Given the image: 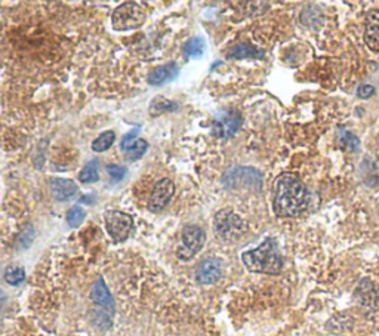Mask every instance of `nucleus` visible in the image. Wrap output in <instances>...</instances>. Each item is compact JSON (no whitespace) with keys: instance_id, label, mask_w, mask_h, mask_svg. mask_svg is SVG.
I'll use <instances>...</instances> for the list:
<instances>
[{"instance_id":"nucleus-1","label":"nucleus","mask_w":379,"mask_h":336,"mask_svg":"<svg viewBox=\"0 0 379 336\" xmlns=\"http://www.w3.org/2000/svg\"><path fill=\"white\" fill-rule=\"evenodd\" d=\"M310 196L304 182L295 174H280L273 184V210L280 218L301 215L308 208Z\"/></svg>"},{"instance_id":"nucleus-2","label":"nucleus","mask_w":379,"mask_h":336,"mask_svg":"<svg viewBox=\"0 0 379 336\" xmlns=\"http://www.w3.org/2000/svg\"><path fill=\"white\" fill-rule=\"evenodd\" d=\"M242 261L249 271L268 276H278L283 270V258L278 252V244L272 237L265 239L256 249L243 252Z\"/></svg>"},{"instance_id":"nucleus-3","label":"nucleus","mask_w":379,"mask_h":336,"mask_svg":"<svg viewBox=\"0 0 379 336\" xmlns=\"http://www.w3.org/2000/svg\"><path fill=\"white\" fill-rule=\"evenodd\" d=\"M214 230L216 233V236L223 241L233 243L246 236V233L249 231V226L247 222L240 215H237L232 208H225L216 212V215L214 218Z\"/></svg>"},{"instance_id":"nucleus-4","label":"nucleus","mask_w":379,"mask_h":336,"mask_svg":"<svg viewBox=\"0 0 379 336\" xmlns=\"http://www.w3.org/2000/svg\"><path fill=\"white\" fill-rule=\"evenodd\" d=\"M145 11L138 3L125 2L114 9L112 24L117 32H127V30H135L141 27L145 23Z\"/></svg>"},{"instance_id":"nucleus-5","label":"nucleus","mask_w":379,"mask_h":336,"mask_svg":"<svg viewBox=\"0 0 379 336\" xmlns=\"http://www.w3.org/2000/svg\"><path fill=\"white\" fill-rule=\"evenodd\" d=\"M224 187L228 190L259 191L263 188V177L254 168H234L228 170L223 178Z\"/></svg>"},{"instance_id":"nucleus-6","label":"nucleus","mask_w":379,"mask_h":336,"mask_svg":"<svg viewBox=\"0 0 379 336\" xmlns=\"http://www.w3.org/2000/svg\"><path fill=\"white\" fill-rule=\"evenodd\" d=\"M206 243V233L198 226H185L183 228L181 246L178 248L176 255L181 261L193 259L201 252Z\"/></svg>"},{"instance_id":"nucleus-7","label":"nucleus","mask_w":379,"mask_h":336,"mask_svg":"<svg viewBox=\"0 0 379 336\" xmlns=\"http://www.w3.org/2000/svg\"><path fill=\"white\" fill-rule=\"evenodd\" d=\"M105 228L114 241L127 240L134 230V218L122 210H108L105 215Z\"/></svg>"},{"instance_id":"nucleus-8","label":"nucleus","mask_w":379,"mask_h":336,"mask_svg":"<svg viewBox=\"0 0 379 336\" xmlns=\"http://www.w3.org/2000/svg\"><path fill=\"white\" fill-rule=\"evenodd\" d=\"M242 123L243 117L237 110H225L224 113H219L214 120L212 134L219 139H228L240 130Z\"/></svg>"},{"instance_id":"nucleus-9","label":"nucleus","mask_w":379,"mask_h":336,"mask_svg":"<svg viewBox=\"0 0 379 336\" xmlns=\"http://www.w3.org/2000/svg\"><path fill=\"white\" fill-rule=\"evenodd\" d=\"M174 192L175 184L171 179L163 178L157 181L152 191V196L148 199V209L152 212H162L169 205V201L172 200Z\"/></svg>"},{"instance_id":"nucleus-10","label":"nucleus","mask_w":379,"mask_h":336,"mask_svg":"<svg viewBox=\"0 0 379 336\" xmlns=\"http://www.w3.org/2000/svg\"><path fill=\"white\" fill-rule=\"evenodd\" d=\"M223 274V262L218 258H206L196 270V280L198 284H214Z\"/></svg>"},{"instance_id":"nucleus-11","label":"nucleus","mask_w":379,"mask_h":336,"mask_svg":"<svg viewBox=\"0 0 379 336\" xmlns=\"http://www.w3.org/2000/svg\"><path fill=\"white\" fill-rule=\"evenodd\" d=\"M139 132V128H135L131 134H127L123 137L122 142H121V148L125 155L126 160H139L144 155L148 148V142L145 139H136V134Z\"/></svg>"},{"instance_id":"nucleus-12","label":"nucleus","mask_w":379,"mask_h":336,"mask_svg":"<svg viewBox=\"0 0 379 336\" xmlns=\"http://www.w3.org/2000/svg\"><path fill=\"white\" fill-rule=\"evenodd\" d=\"M91 299L94 304H96L98 307H101L104 311H107L108 314L114 315L116 313V302L112 292L107 288V284L104 281L103 277H99L92 286L91 290Z\"/></svg>"},{"instance_id":"nucleus-13","label":"nucleus","mask_w":379,"mask_h":336,"mask_svg":"<svg viewBox=\"0 0 379 336\" xmlns=\"http://www.w3.org/2000/svg\"><path fill=\"white\" fill-rule=\"evenodd\" d=\"M354 298L365 308L376 310L379 307V298H378V293L375 290V286L372 284V281L367 279L358 283V286L354 292Z\"/></svg>"},{"instance_id":"nucleus-14","label":"nucleus","mask_w":379,"mask_h":336,"mask_svg":"<svg viewBox=\"0 0 379 336\" xmlns=\"http://www.w3.org/2000/svg\"><path fill=\"white\" fill-rule=\"evenodd\" d=\"M365 43L373 52H379V9H372L367 12Z\"/></svg>"},{"instance_id":"nucleus-15","label":"nucleus","mask_w":379,"mask_h":336,"mask_svg":"<svg viewBox=\"0 0 379 336\" xmlns=\"http://www.w3.org/2000/svg\"><path fill=\"white\" fill-rule=\"evenodd\" d=\"M49 186H51V192H52L54 199L58 201H67L70 199H73L79 192V187L76 186V182L72 179L51 178V181H49Z\"/></svg>"},{"instance_id":"nucleus-16","label":"nucleus","mask_w":379,"mask_h":336,"mask_svg":"<svg viewBox=\"0 0 379 336\" xmlns=\"http://www.w3.org/2000/svg\"><path fill=\"white\" fill-rule=\"evenodd\" d=\"M179 75V68L176 63H167L165 66H158L148 75V85L162 86L167 81H172Z\"/></svg>"},{"instance_id":"nucleus-17","label":"nucleus","mask_w":379,"mask_h":336,"mask_svg":"<svg viewBox=\"0 0 379 336\" xmlns=\"http://www.w3.org/2000/svg\"><path fill=\"white\" fill-rule=\"evenodd\" d=\"M301 24L307 28H311V30H317L320 28L322 24H323V12L318 9L317 6H307L304 11L301 12Z\"/></svg>"},{"instance_id":"nucleus-18","label":"nucleus","mask_w":379,"mask_h":336,"mask_svg":"<svg viewBox=\"0 0 379 336\" xmlns=\"http://www.w3.org/2000/svg\"><path fill=\"white\" fill-rule=\"evenodd\" d=\"M264 50L258 49L256 46L251 45V43H242L237 45L232 52H230V58L234 59H247V58H263Z\"/></svg>"},{"instance_id":"nucleus-19","label":"nucleus","mask_w":379,"mask_h":336,"mask_svg":"<svg viewBox=\"0 0 379 336\" xmlns=\"http://www.w3.org/2000/svg\"><path fill=\"white\" fill-rule=\"evenodd\" d=\"M205 49H206L205 39L196 36L187 40V43L183 48V52L187 58H201L205 54Z\"/></svg>"},{"instance_id":"nucleus-20","label":"nucleus","mask_w":379,"mask_h":336,"mask_svg":"<svg viewBox=\"0 0 379 336\" xmlns=\"http://www.w3.org/2000/svg\"><path fill=\"white\" fill-rule=\"evenodd\" d=\"M112 317H113V315L108 314L104 310H101V311L92 310L91 313H89V319H91L92 324L96 326V328L101 329V330H108L110 328H112V324H113Z\"/></svg>"},{"instance_id":"nucleus-21","label":"nucleus","mask_w":379,"mask_h":336,"mask_svg":"<svg viewBox=\"0 0 379 336\" xmlns=\"http://www.w3.org/2000/svg\"><path fill=\"white\" fill-rule=\"evenodd\" d=\"M98 168H99L98 160L88 161L81 174H79V181L83 182V184H92V182H96L99 179Z\"/></svg>"},{"instance_id":"nucleus-22","label":"nucleus","mask_w":379,"mask_h":336,"mask_svg":"<svg viewBox=\"0 0 379 336\" xmlns=\"http://www.w3.org/2000/svg\"><path fill=\"white\" fill-rule=\"evenodd\" d=\"M114 141H116V134L113 130L103 132V134L92 142V150L96 151V152L107 151L108 148H112V146L114 144Z\"/></svg>"},{"instance_id":"nucleus-23","label":"nucleus","mask_w":379,"mask_h":336,"mask_svg":"<svg viewBox=\"0 0 379 336\" xmlns=\"http://www.w3.org/2000/svg\"><path fill=\"white\" fill-rule=\"evenodd\" d=\"M3 277H5L6 283L11 284V286H19V284L25 280V271L23 267L11 266L5 270Z\"/></svg>"},{"instance_id":"nucleus-24","label":"nucleus","mask_w":379,"mask_h":336,"mask_svg":"<svg viewBox=\"0 0 379 336\" xmlns=\"http://www.w3.org/2000/svg\"><path fill=\"white\" fill-rule=\"evenodd\" d=\"M176 108H178V104L172 103V101H167L162 97H158V98L153 99L152 106H150V113H152V116H158V115L166 113V111H174Z\"/></svg>"},{"instance_id":"nucleus-25","label":"nucleus","mask_w":379,"mask_h":336,"mask_svg":"<svg viewBox=\"0 0 379 336\" xmlns=\"http://www.w3.org/2000/svg\"><path fill=\"white\" fill-rule=\"evenodd\" d=\"M339 141H341V146L348 151H357L360 148V141L351 132L339 130Z\"/></svg>"},{"instance_id":"nucleus-26","label":"nucleus","mask_w":379,"mask_h":336,"mask_svg":"<svg viewBox=\"0 0 379 336\" xmlns=\"http://www.w3.org/2000/svg\"><path fill=\"white\" fill-rule=\"evenodd\" d=\"M85 218H86V212L82 208H79V206H74V208H72L67 212V222L72 228L81 227V224L83 222Z\"/></svg>"},{"instance_id":"nucleus-27","label":"nucleus","mask_w":379,"mask_h":336,"mask_svg":"<svg viewBox=\"0 0 379 336\" xmlns=\"http://www.w3.org/2000/svg\"><path fill=\"white\" fill-rule=\"evenodd\" d=\"M107 172H108V175L112 177L113 182H119V181H122L126 177L127 169L125 166H121V165H108Z\"/></svg>"},{"instance_id":"nucleus-28","label":"nucleus","mask_w":379,"mask_h":336,"mask_svg":"<svg viewBox=\"0 0 379 336\" xmlns=\"http://www.w3.org/2000/svg\"><path fill=\"white\" fill-rule=\"evenodd\" d=\"M373 94H375V88L371 86V85H362L360 88L357 89V97L362 98V99L371 98Z\"/></svg>"}]
</instances>
